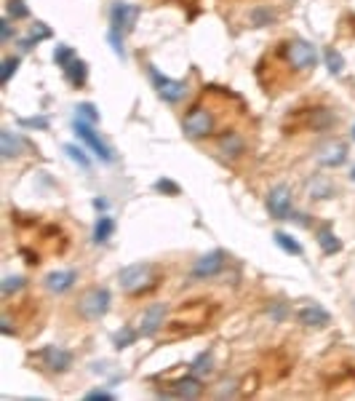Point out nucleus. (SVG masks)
Here are the masks:
<instances>
[{
	"mask_svg": "<svg viewBox=\"0 0 355 401\" xmlns=\"http://www.w3.org/2000/svg\"><path fill=\"white\" fill-rule=\"evenodd\" d=\"M243 118H246V102L236 91L214 83V86H203L198 91L195 102L182 115V129H184L187 139L203 142V139H214L230 129H238Z\"/></svg>",
	"mask_w": 355,
	"mask_h": 401,
	"instance_id": "obj_1",
	"label": "nucleus"
},
{
	"mask_svg": "<svg viewBox=\"0 0 355 401\" xmlns=\"http://www.w3.org/2000/svg\"><path fill=\"white\" fill-rule=\"evenodd\" d=\"M11 223L19 241V252L30 267L41 265L45 257H64L70 252V233L59 223H45L41 217L22 211L11 214Z\"/></svg>",
	"mask_w": 355,
	"mask_h": 401,
	"instance_id": "obj_2",
	"label": "nucleus"
},
{
	"mask_svg": "<svg viewBox=\"0 0 355 401\" xmlns=\"http://www.w3.org/2000/svg\"><path fill=\"white\" fill-rule=\"evenodd\" d=\"M219 313V305L211 297H190L182 300L174 311H168V318L161 329L163 342H179L187 337H198L211 329L214 318Z\"/></svg>",
	"mask_w": 355,
	"mask_h": 401,
	"instance_id": "obj_3",
	"label": "nucleus"
},
{
	"mask_svg": "<svg viewBox=\"0 0 355 401\" xmlns=\"http://www.w3.org/2000/svg\"><path fill=\"white\" fill-rule=\"evenodd\" d=\"M334 123H337V113L331 104L321 102V99H305L286 113L281 129L286 136H294V134L328 132V129H334Z\"/></svg>",
	"mask_w": 355,
	"mask_h": 401,
	"instance_id": "obj_4",
	"label": "nucleus"
},
{
	"mask_svg": "<svg viewBox=\"0 0 355 401\" xmlns=\"http://www.w3.org/2000/svg\"><path fill=\"white\" fill-rule=\"evenodd\" d=\"M163 279H166L163 267L155 265V262H136V265L123 267L118 276L120 289H123V295L131 300V302L152 297L163 286Z\"/></svg>",
	"mask_w": 355,
	"mask_h": 401,
	"instance_id": "obj_5",
	"label": "nucleus"
},
{
	"mask_svg": "<svg viewBox=\"0 0 355 401\" xmlns=\"http://www.w3.org/2000/svg\"><path fill=\"white\" fill-rule=\"evenodd\" d=\"M254 75H256L262 91L270 94V97H275V94H281V91L291 89V83H296V78L291 75L289 64L283 59L278 43L273 45V48H267L265 54H262V59L256 62V67H254Z\"/></svg>",
	"mask_w": 355,
	"mask_h": 401,
	"instance_id": "obj_6",
	"label": "nucleus"
},
{
	"mask_svg": "<svg viewBox=\"0 0 355 401\" xmlns=\"http://www.w3.org/2000/svg\"><path fill=\"white\" fill-rule=\"evenodd\" d=\"M41 318V302L32 295H14L6 297L3 313H0V332L3 335H22L24 324H35Z\"/></svg>",
	"mask_w": 355,
	"mask_h": 401,
	"instance_id": "obj_7",
	"label": "nucleus"
},
{
	"mask_svg": "<svg viewBox=\"0 0 355 401\" xmlns=\"http://www.w3.org/2000/svg\"><path fill=\"white\" fill-rule=\"evenodd\" d=\"M318 380H321V388L326 393H350V391H355V356L328 358Z\"/></svg>",
	"mask_w": 355,
	"mask_h": 401,
	"instance_id": "obj_8",
	"label": "nucleus"
},
{
	"mask_svg": "<svg viewBox=\"0 0 355 401\" xmlns=\"http://www.w3.org/2000/svg\"><path fill=\"white\" fill-rule=\"evenodd\" d=\"M278 48H281L283 59H286V64H289V70H291V75H294L296 80H302L305 75H310L315 70V64H318V54H315L312 43H307L305 38L281 41Z\"/></svg>",
	"mask_w": 355,
	"mask_h": 401,
	"instance_id": "obj_9",
	"label": "nucleus"
},
{
	"mask_svg": "<svg viewBox=\"0 0 355 401\" xmlns=\"http://www.w3.org/2000/svg\"><path fill=\"white\" fill-rule=\"evenodd\" d=\"M110 289L107 286H89L73 300V313L80 321H99L110 311Z\"/></svg>",
	"mask_w": 355,
	"mask_h": 401,
	"instance_id": "obj_10",
	"label": "nucleus"
},
{
	"mask_svg": "<svg viewBox=\"0 0 355 401\" xmlns=\"http://www.w3.org/2000/svg\"><path fill=\"white\" fill-rule=\"evenodd\" d=\"M211 153L217 158H222L224 164L236 166L249 155V139L240 134V129H230L211 139Z\"/></svg>",
	"mask_w": 355,
	"mask_h": 401,
	"instance_id": "obj_11",
	"label": "nucleus"
},
{
	"mask_svg": "<svg viewBox=\"0 0 355 401\" xmlns=\"http://www.w3.org/2000/svg\"><path fill=\"white\" fill-rule=\"evenodd\" d=\"M256 370H259L265 383H281L294 370V356L286 348H273V351H267L265 356L259 358Z\"/></svg>",
	"mask_w": 355,
	"mask_h": 401,
	"instance_id": "obj_12",
	"label": "nucleus"
},
{
	"mask_svg": "<svg viewBox=\"0 0 355 401\" xmlns=\"http://www.w3.org/2000/svg\"><path fill=\"white\" fill-rule=\"evenodd\" d=\"M136 14H139L136 6H126V3H113L110 8V45L115 48L118 57H123V35L131 32Z\"/></svg>",
	"mask_w": 355,
	"mask_h": 401,
	"instance_id": "obj_13",
	"label": "nucleus"
},
{
	"mask_svg": "<svg viewBox=\"0 0 355 401\" xmlns=\"http://www.w3.org/2000/svg\"><path fill=\"white\" fill-rule=\"evenodd\" d=\"M30 361L38 370L48 372V374H61V372L73 367V353L64 351V348H57V345H45L41 351L30 353Z\"/></svg>",
	"mask_w": 355,
	"mask_h": 401,
	"instance_id": "obj_14",
	"label": "nucleus"
},
{
	"mask_svg": "<svg viewBox=\"0 0 355 401\" xmlns=\"http://www.w3.org/2000/svg\"><path fill=\"white\" fill-rule=\"evenodd\" d=\"M166 318H168V308H166L163 302H152V305L145 308L142 316H139L136 332H139L142 337H155V335H161Z\"/></svg>",
	"mask_w": 355,
	"mask_h": 401,
	"instance_id": "obj_15",
	"label": "nucleus"
},
{
	"mask_svg": "<svg viewBox=\"0 0 355 401\" xmlns=\"http://www.w3.org/2000/svg\"><path fill=\"white\" fill-rule=\"evenodd\" d=\"M224 252H208V254H203V257H198L193 262V267H190V281H206V279H214L219 270L224 267Z\"/></svg>",
	"mask_w": 355,
	"mask_h": 401,
	"instance_id": "obj_16",
	"label": "nucleus"
},
{
	"mask_svg": "<svg viewBox=\"0 0 355 401\" xmlns=\"http://www.w3.org/2000/svg\"><path fill=\"white\" fill-rule=\"evenodd\" d=\"M75 134H78V136H80V142H83L89 150H94L102 161H113V150H110V145L104 142L99 134L94 132V126H91V123H86V120H75Z\"/></svg>",
	"mask_w": 355,
	"mask_h": 401,
	"instance_id": "obj_17",
	"label": "nucleus"
},
{
	"mask_svg": "<svg viewBox=\"0 0 355 401\" xmlns=\"http://www.w3.org/2000/svg\"><path fill=\"white\" fill-rule=\"evenodd\" d=\"M152 73V80H155V89H158V94H161L163 102L168 104H177L184 94H187V80H168V78H163L158 70H150Z\"/></svg>",
	"mask_w": 355,
	"mask_h": 401,
	"instance_id": "obj_18",
	"label": "nucleus"
},
{
	"mask_svg": "<svg viewBox=\"0 0 355 401\" xmlns=\"http://www.w3.org/2000/svg\"><path fill=\"white\" fill-rule=\"evenodd\" d=\"M267 211L273 217H278V220L291 217V190L286 185H278V188H273L267 193Z\"/></svg>",
	"mask_w": 355,
	"mask_h": 401,
	"instance_id": "obj_19",
	"label": "nucleus"
},
{
	"mask_svg": "<svg viewBox=\"0 0 355 401\" xmlns=\"http://www.w3.org/2000/svg\"><path fill=\"white\" fill-rule=\"evenodd\" d=\"M278 16H281V11H278L273 3H256V6H252V8L246 11L243 22H246L249 27H267V24L278 22Z\"/></svg>",
	"mask_w": 355,
	"mask_h": 401,
	"instance_id": "obj_20",
	"label": "nucleus"
},
{
	"mask_svg": "<svg viewBox=\"0 0 355 401\" xmlns=\"http://www.w3.org/2000/svg\"><path fill=\"white\" fill-rule=\"evenodd\" d=\"M168 393L171 396H182V399H201L206 393V386H203V380L198 374H190V377H182L177 383H171Z\"/></svg>",
	"mask_w": 355,
	"mask_h": 401,
	"instance_id": "obj_21",
	"label": "nucleus"
},
{
	"mask_svg": "<svg viewBox=\"0 0 355 401\" xmlns=\"http://www.w3.org/2000/svg\"><path fill=\"white\" fill-rule=\"evenodd\" d=\"M27 150H30V145H27L22 136H16V134L8 132V129H3V132H0V155H3L6 161L24 155Z\"/></svg>",
	"mask_w": 355,
	"mask_h": 401,
	"instance_id": "obj_22",
	"label": "nucleus"
},
{
	"mask_svg": "<svg viewBox=\"0 0 355 401\" xmlns=\"http://www.w3.org/2000/svg\"><path fill=\"white\" fill-rule=\"evenodd\" d=\"M78 281V270H54V273H48V279H45V286H48V292H54V295H64V292H70Z\"/></svg>",
	"mask_w": 355,
	"mask_h": 401,
	"instance_id": "obj_23",
	"label": "nucleus"
},
{
	"mask_svg": "<svg viewBox=\"0 0 355 401\" xmlns=\"http://www.w3.org/2000/svg\"><path fill=\"white\" fill-rule=\"evenodd\" d=\"M347 158V145L345 142H326L318 150V164L321 166H340Z\"/></svg>",
	"mask_w": 355,
	"mask_h": 401,
	"instance_id": "obj_24",
	"label": "nucleus"
},
{
	"mask_svg": "<svg viewBox=\"0 0 355 401\" xmlns=\"http://www.w3.org/2000/svg\"><path fill=\"white\" fill-rule=\"evenodd\" d=\"M296 321L305 324V327H326L331 321V316L326 311H321V308L310 305V308H302V311L296 313Z\"/></svg>",
	"mask_w": 355,
	"mask_h": 401,
	"instance_id": "obj_25",
	"label": "nucleus"
},
{
	"mask_svg": "<svg viewBox=\"0 0 355 401\" xmlns=\"http://www.w3.org/2000/svg\"><path fill=\"white\" fill-rule=\"evenodd\" d=\"M61 70H64V78L73 83V89H83V83H86V75H89V67H86V62L73 59V62H67Z\"/></svg>",
	"mask_w": 355,
	"mask_h": 401,
	"instance_id": "obj_26",
	"label": "nucleus"
},
{
	"mask_svg": "<svg viewBox=\"0 0 355 401\" xmlns=\"http://www.w3.org/2000/svg\"><path fill=\"white\" fill-rule=\"evenodd\" d=\"M331 193H334V185H331L326 177H312L310 179V185H307V195H310L312 201H318V198H328Z\"/></svg>",
	"mask_w": 355,
	"mask_h": 401,
	"instance_id": "obj_27",
	"label": "nucleus"
},
{
	"mask_svg": "<svg viewBox=\"0 0 355 401\" xmlns=\"http://www.w3.org/2000/svg\"><path fill=\"white\" fill-rule=\"evenodd\" d=\"M211 364H214V351H203V353L190 364V372L198 374V377H203L206 372H211Z\"/></svg>",
	"mask_w": 355,
	"mask_h": 401,
	"instance_id": "obj_28",
	"label": "nucleus"
},
{
	"mask_svg": "<svg viewBox=\"0 0 355 401\" xmlns=\"http://www.w3.org/2000/svg\"><path fill=\"white\" fill-rule=\"evenodd\" d=\"M318 244H321V249H324L326 254H334L342 249V244L334 238V233L328 230V227H324V230H318Z\"/></svg>",
	"mask_w": 355,
	"mask_h": 401,
	"instance_id": "obj_29",
	"label": "nucleus"
},
{
	"mask_svg": "<svg viewBox=\"0 0 355 401\" xmlns=\"http://www.w3.org/2000/svg\"><path fill=\"white\" fill-rule=\"evenodd\" d=\"M113 227H115V223L110 217H99V223L94 227V244H104L110 238V233H113Z\"/></svg>",
	"mask_w": 355,
	"mask_h": 401,
	"instance_id": "obj_30",
	"label": "nucleus"
},
{
	"mask_svg": "<svg viewBox=\"0 0 355 401\" xmlns=\"http://www.w3.org/2000/svg\"><path fill=\"white\" fill-rule=\"evenodd\" d=\"M324 57H326V67H328V73H331V75H340V73H342V67H345V59H342L340 51H337V48H326Z\"/></svg>",
	"mask_w": 355,
	"mask_h": 401,
	"instance_id": "obj_31",
	"label": "nucleus"
},
{
	"mask_svg": "<svg viewBox=\"0 0 355 401\" xmlns=\"http://www.w3.org/2000/svg\"><path fill=\"white\" fill-rule=\"evenodd\" d=\"M6 11H8V19H27L30 16V8L24 6V0H6Z\"/></svg>",
	"mask_w": 355,
	"mask_h": 401,
	"instance_id": "obj_32",
	"label": "nucleus"
},
{
	"mask_svg": "<svg viewBox=\"0 0 355 401\" xmlns=\"http://www.w3.org/2000/svg\"><path fill=\"white\" fill-rule=\"evenodd\" d=\"M19 62H22L19 57H6V59H3V70H0V83H3V86H6V83L14 78Z\"/></svg>",
	"mask_w": 355,
	"mask_h": 401,
	"instance_id": "obj_33",
	"label": "nucleus"
},
{
	"mask_svg": "<svg viewBox=\"0 0 355 401\" xmlns=\"http://www.w3.org/2000/svg\"><path fill=\"white\" fill-rule=\"evenodd\" d=\"M64 153H67V155H70V158H73L75 164L80 166L83 171H89V169H91V158L86 155V153H80V148H75V145H67V148H64Z\"/></svg>",
	"mask_w": 355,
	"mask_h": 401,
	"instance_id": "obj_34",
	"label": "nucleus"
},
{
	"mask_svg": "<svg viewBox=\"0 0 355 401\" xmlns=\"http://www.w3.org/2000/svg\"><path fill=\"white\" fill-rule=\"evenodd\" d=\"M275 244H278L281 249H286L289 254H302V246H299L289 233H275Z\"/></svg>",
	"mask_w": 355,
	"mask_h": 401,
	"instance_id": "obj_35",
	"label": "nucleus"
},
{
	"mask_svg": "<svg viewBox=\"0 0 355 401\" xmlns=\"http://www.w3.org/2000/svg\"><path fill=\"white\" fill-rule=\"evenodd\" d=\"M24 289V279H19V276H8L6 281H3V297H14V292H22Z\"/></svg>",
	"mask_w": 355,
	"mask_h": 401,
	"instance_id": "obj_36",
	"label": "nucleus"
},
{
	"mask_svg": "<svg viewBox=\"0 0 355 401\" xmlns=\"http://www.w3.org/2000/svg\"><path fill=\"white\" fill-rule=\"evenodd\" d=\"M136 335H139V332H133V329H123V332H120L118 337H115V342H118V348H126V345H131L133 340H136Z\"/></svg>",
	"mask_w": 355,
	"mask_h": 401,
	"instance_id": "obj_37",
	"label": "nucleus"
},
{
	"mask_svg": "<svg viewBox=\"0 0 355 401\" xmlns=\"http://www.w3.org/2000/svg\"><path fill=\"white\" fill-rule=\"evenodd\" d=\"M57 59H59L61 67H64L67 62L75 59V51H73V48H67V45H59V48H57Z\"/></svg>",
	"mask_w": 355,
	"mask_h": 401,
	"instance_id": "obj_38",
	"label": "nucleus"
},
{
	"mask_svg": "<svg viewBox=\"0 0 355 401\" xmlns=\"http://www.w3.org/2000/svg\"><path fill=\"white\" fill-rule=\"evenodd\" d=\"M179 6H182V8H184V11H187V14L190 16H195L198 14V3H201V0H177Z\"/></svg>",
	"mask_w": 355,
	"mask_h": 401,
	"instance_id": "obj_39",
	"label": "nucleus"
},
{
	"mask_svg": "<svg viewBox=\"0 0 355 401\" xmlns=\"http://www.w3.org/2000/svg\"><path fill=\"white\" fill-rule=\"evenodd\" d=\"M0 27H3L0 41H3V43H8V38H11V19H3V22H0Z\"/></svg>",
	"mask_w": 355,
	"mask_h": 401,
	"instance_id": "obj_40",
	"label": "nucleus"
},
{
	"mask_svg": "<svg viewBox=\"0 0 355 401\" xmlns=\"http://www.w3.org/2000/svg\"><path fill=\"white\" fill-rule=\"evenodd\" d=\"M80 115H83V118H89V123H94V120L99 118V115L91 110V104H80Z\"/></svg>",
	"mask_w": 355,
	"mask_h": 401,
	"instance_id": "obj_41",
	"label": "nucleus"
},
{
	"mask_svg": "<svg viewBox=\"0 0 355 401\" xmlns=\"http://www.w3.org/2000/svg\"><path fill=\"white\" fill-rule=\"evenodd\" d=\"M22 126H38V129H45V126H48V120H43V118H30V120H22Z\"/></svg>",
	"mask_w": 355,
	"mask_h": 401,
	"instance_id": "obj_42",
	"label": "nucleus"
},
{
	"mask_svg": "<svg viewBox=\"0 0 355 401\" xmlns=\"http://www.w3.org/2000/svg\"><path fill=\"white\" fill-rule=\"evenodd\" d=\"M86 399H113L107 391H91V393H86Z\"/></svg>",
	"mask_w": 355,
	"mask_h": 401,
	"instance_id": "obj_43",
	"label": "nucleus"
}]
</instances>
